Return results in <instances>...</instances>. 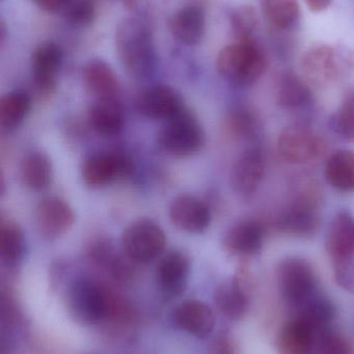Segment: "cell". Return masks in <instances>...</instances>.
Returning a JSON list of instances; mask_svg holds the SVG:
<instances>
[{"mask_svg": "<svg viewBox=\"0 0 354 354\" xmlns=\"http://www.w3.org/2000/svg\"><path fill=\"white\" fill-rule=\"evenodd\" d=\"M116 45L127 72L136 79L147 78L155 71L157 56L151 30L139 19L123 20L116 29Z\"/></svg>", "mask_w": 354, "mask_h": 354, "instance_id": "obj_1", "label": "cell"}, {"mask_svg": "<svg viewBox=\"0 0 354 354\" xmlns=\"http://www.w3.org/2000/svg\"><path fill=\"white\" fill-rule=\"evenodd\" d=\"M218 73L239 87L255 84L265 72L266 58L253 41H236L224 47L216 60Z\"/></svg>", "mask_w": 354, "mask_h": 354, "instance_id": "obj_2", "label": "cell"}, {"mask_svg": "<svg viewBox=\"0 0 354 354\" xmlns=\"http://www.w3.org/2000/svg\"><path fill=\"white\" fill-rule=\"evenodd\" d=\"M321 195L317 185L308 181L301 185L293 199L285 209L278 214L274 222V228L291 236L312 237L320 227L318 214Z\"/></svg>", "mask_w": 354, "mask_h": 354, "instance_id": "obj_3", "label": "cell"}, {"mask_svg": "<svg viewBox=\"0 0 354 354\" xmlns=\"http://www.w3.org/2000/svg\"><path fill=\"white\" fill-rule=\"evenodd\" d=\"M278 282L283 299L294 310L319 293L317 274L313 266L305 258L297 256L280 262Z\"/></svg>", "mask_w": 354, "mask_h": 354, "instance_id": "obj_4", "label": "cell"}, {"mask_svg": "<svg viewBox=\"0 0 354 354\" xmlns=\"http://www.w3.org/2000/svg\"><path fill=\"white\" fill-rule=\"evenodd\" d=\"M158 145L172 157H191L203 149L205 133L197 118L184 110L166 122L158 135Z\"/></svg>", "mask_w": 354, "mask_h": 354, "instance_id": "obj_5", "label": "cell"}, {"mask_svg": "<svg viewBox=\"0 0 354 354\" xmlns=\"http://www.w3.org/2000/svg\"><path fill=\"white\" fill-rule=\"evenodd\" d=\"M351 57L330 46L312 48L303 55L301 70L306 79L318 87H328L338 82L351 71Z\"/></svg>", "mask_w": 354, "mask_h": 354, "instance_id": "obj_6", "label": "cell"}, {"mask_svg": "<svg viewBox=\"0 0 354 354\" xmlns=\"http://www.w3.org/2000/svg\"><path fill=\"white\" fill-rule=\"evenodd\" d=\"M121 243L125 256L130 261L147 263L161 255L166 249V236L159 225L141 220L127 227Z\"/></svg>", "mask_w": 354, "mask_h": 354, "instance_id": "obj_7", "label": "cell"}, {"mask_svg": "<svg viewBox=\"0 0 354 354\" xmlns=\"http://www.w3.org/2000/svg\"><path fill=\"white\" fill-rule=\"evenodd\" d=\"M281 157L290 164L303 165L319 159L326 153V145L319 135L303 124L287 127L278 139Z\"/></svg>", "mask_w": 354, "mask_h": 354, "instance_id": "obj_8", "label": "cell"}, {"mask_svg": "<svg viewBox=\"0 0 354 354\" xmlns=\"http://www.w3.org/2000/svg\"><path fill=\"white\" fill-rule=\"evenodd\" d=\"M69 306L77 320L83 324H98L106 317L110 308L107 291L94 281L82 279L73 285Z\"/></svg>", "mask_w": 354, "mask_h": 354, "instance_id": "obj_9", "label": "cell"}, {"mask_svg": "<svg viewBox=\"0 0 354 354\" xmlns=\"http://www.w3.org/2000/svg\"><path fill=\"white\" fill-rule=\"evenodd\" d=\"M132 170V162L126 153L105 151L89 156L83 163L81 174L87 185L100 187L130 176Z\"/></svg>", "mask_w": 354, "mask_h": 354, "instance_id": "obj_10", "label": "cell"}, {"mask_svg": "<svg viewBox=\"0 0 354 354\" xmlns=\"http://www.w3.org/2000/svg\"><path fill=\"white\" fill-rule=\"evenodd\" d=\"M251 274L245 268L220 284L214 292V301L220 313L231 320L242 319L251 305Z\"/></svg>", "mask_w": 354, "mask_h": 354, "instance_id": "obj_11", "label": "cell"}, {"mask_svg": "<svg viewBox=\"0 0 354 354\" xmlns=\"http://www.w3.org/2000/svg\"><path fill=\"white\" fill-rule=\"evenodd\" d=\"M35 218L42 236L55 239L68 232L74 224L75 214L64 200L48 197L37 204Z\"/></svg>", "mask_w": 354, "mask_h": 354, "instance_id": "obj_12", "label": "cell"}, {"mask_svg": "<svg viewBox=\"0 0 354 354\" xmlns=\"http://www.w3.org/2000/svg\"><path fill=\"white\" fill-rule=\"evenodd\" d=\"M137 109L145 118L168 122L185 108L182 97L174 88L168 85H154L141 93Z\"/></svg>", "mask_w": 354, "mask_h": 354, "instance_id": "obj_13", "label": "cell"}, {"mask_svg": "<svg viewBox=\"0 0 354 354\" xmlns=\"http://www.w3.org/2000/svg\"><path fill=\"white\" fill-rule=\"evenodd\" d=\"M265 172L263 151L258 147L247 149L233 166L230 176L232 189L242 197H249L257 192Z\"/></svg>", "mask_w": 354, "mask_h": 354, "instance_id": "obj_14", "label": "cell"}, {"mask_svg": "<svg viewBox=\"0 0 354 354\" xmlns=\"http://www.w3.org/2000/svg\"><path fill=\"white\" fill-rule=\"evenodd\" d=\"M170 218L175 227L188 233H202L211 222L209 206L193 195H180L170 206Z\"/></svg>", "mask_w": 354, "mask_h": 354, "instance_id": "obj_15", "label": "cell"}, {"mask_svg": "<svg viewBox=\"0 0 354 354\" xmlns=\"http://www.w3.org/2000/svg\"><path fill=\"white\" fill-rule=\"evenodd\" d=\"M62 64V51L56 44L44 43L33 51V81L39 93L49 95L55 89Z\"/></svg>", "mask_w": 354, "mask_h": 354, "instance_id": "obj_16", "label": "cell"}, {"mask_svg": "<svg viewBox=\"0 0 354 354\" xmlns=\"http://www.w3.org/2000/svg\"><path fill=\"white\" fill-rule=\"evenodd\" d=\"M326 251L334 262L354 260V216L342 210L333 218L326 239Z\"/></svg>", "mask_w": 354, "mask_h": 354, "instance_id": "obj_17", "label": "cell"}, {"mask_svg": "<svg viewBox=\"0 0 354 354\" xmlns=\"http://www.w3.org/2000/svg\"><path fill=\"white\" fill-rule=\"evenodd\" d=\"M189 268L188 257L181 252H170L160 260L156 270V280L163 295L176 297L184 291Z\"/></svg>", "mask_w": 354, "mask_h": 354, "instance_id": "obj_18", "label": "cell"}, {"mask_svg": "<svg viewBox=\"0 0 354 354\" xmlns=\"http://www.w3.org/2000/svg\"><path fill=\"white\" fill-rule=\"evenodd\" d=\"M177 324L195 338L205 339L213 332L215 315L213 310L201 301H186L175 312Z\"/></svg>", "mask_w": 354, "mask_h": 354, "instance_id": "obj_19", "label": "cell"}, {"mask_svg": "<svg viewBox=\"0 0 354 354\" xmlns=\"http://www.w3.org/2000/svg\"><path fill=\"white\" fill-rule=\"evenodd\" d=\"M265 230L258 221L247 220L237 223L227 232L224 245L234 255L251 256L263 247Z\"/></svg>", "mask_w": 354, "mask_h": 354, "instance_id": "obj_20", "label": "cell"}, {"mask_svg": "<svg viewBox=\"0 0 354 354\" xmlns=\"http://www.w3.org/2000/svg\"><path fill=\"white\" fill-rule=\"evenodd\" d=\"M318 335L293 317L284 324L278 337V354H314Z\"/></svg>", "mask_w": 354, "mask_h": 354, "instance_id": "obj_21", "label": "cell"}, {"mask_svg": "<svg viewBox=\"0 0 354 354\" xmlns=\"http://www.w3.org/2000/svg\"><path fill=\"white\" fill-rule=\"evenodd\" d=\"M83 83L89 93L100 99H114L120 93V82L114 70L102 60H91L82 72Z\"/></svg>", "mask_w": 354, "mask_h": 354, "instance_id": "obj_22", "label": "cell"}, {"mask_svg": "<svg viewBox=\"0 0 354 354\" xmlns=\"http://www.w3.org/2000/svg\"><path fill=\"white\" fill-rule=\"evenodd\" d=\"M87 122L97 134L114 136L122 130L124 114L114 99H100L89 108Z\"/></svg>", "mask_w": 354, "mask_h": 354, "instance_id": "obj_23", "label": "cell"}, {"mask_svg": "<svg viewBox=\"0 0 354 354\" xmlns=\"http://www.w3.org/2000/svg\"><path fill=\"white\" fill-rule=\"evenodd\" d=\"M205 14L197 6L181 8L172 18L170 27L175 37L185 45L199 44L205 33Z\"/></svg>", "mask_w": 354, "mask_h": 354, "instance_id": "obj_24", "label": "cell"}, {"mask_svg": "<svg viewBox=\"0 0 354 354\" xmlns=\"http://www.w3.org/2000/svg\"><path fill=\"white\" fill-rule=\"evenodd\" d=\"M335 315L336 308L334 304L319 292L299 309L295 310L294 317L307 324L319 336L330 330Z\"/></svg>", "mask_w": 354, "mask_h": 354, "instance_id": "obj_25", "label": "cell"}, {"mask_svg": "<svg viewBox=\"0 0 354 354\" xmlns=\"http://www.w3.org/2000/svg\"><path fill=\"white\" fill-rule=\"evenodd\" d=\"M311 89L307 83L293 73H287L281 78L276 91V102L282 109L299 111L311 105Z\"/></svg>", "mask_w": 354, "mask_h": 354, "instance_id": "obj_26", "label": "cell"}, {"mask_svg": "<svg viewBox=\"0 0 354 354\" xmlns=\"http://www.w3.org/2000/svg\"><path fill=\"white\" fill-rule=\"evenodd\" d=\"M326 181L337 191H354V151L340 149L335 151L326 162L324 170Z\"/></svg>", "mask_w": 354, "mask_h": 354, "instance_id": "obj_27", "label": "cell"}, {"mask_svg": "<svg viewBox=\"0 0 354 354\" xmlns=\"http://www.w3.org/2000/svg\"><path fill=\"white\" fill-rule=\"evenodd\" d=\"M20 174L23 183L27 187L33 191H43L51 183V162L44 153H29L21 164Z\"/></svg>", "mask_w": 354, "mask_h": 354, "instance_id": "obj_28", "label": "cell"}, {"mask_svg": "<svg viewBox=\"0 0 354 354\" xmlns=\"http://www.w3.org/2000/svg\"><path fill=\"white\" fill-rule=\"evenodd\" d=\"M31 100L24 91L6 93L0 101V126L4 131L18 128L28 115Z\"/></svg>", "mask_w": 354, "mask_h": 354, "instance_id": "obj_29", "label": "cell"}, {"mask_svg": "<svg viewBox=\"0 0 354 354\" xmlns=\"http://www.w3.org/2000/svg\"><path fill=\"white\" fill-rule=\"evenodd\" d=\"M261 8L266 22L280 30L292 27L299 17L297 0H261Z\"/></svg>", "mask_w": 354, "mask_h": 354, "instance_id": "obj_30", "label": "cell"}, {"mask_svg": "<svg viewBox=\"0 0 354 354\" xmlns=\"http://www.w3.org/2000/svg\"><path fill=\"white\" fill-rule=\"evenodd\" d=\"M24 251V239L21 229L15 223L3 222L0 228V255L8 266L16 264Z\"/></svg>", "mask_w": 354, "mask_h": 354, "instance_id": "obj_31", "label": "cell"}, {"mask_svg": "<svg viewBox=\"0 0 354 354\" xmlns=\"http://www.w3.org/2000/svg\"><path fill=\"white\" fill-rule=\"evenodd\" d=\"M229 128L233 134L245 140H255L259 138L260 127L257 116L247 108H237L229 116Z\"/></svg>", "mask_w": 354, "mask_h": 354, "instance_id": "obj_32", "label": "cell"}, {"mask_svg": "<svg viewBox=\"0 0 354 354\" xmlns=\"http://www.w3.org/2000/svg\"><path fill=\"white\" fill-rule=\"evenodd\" d=\"M233 32L237 41H251L258 26V15L251 6H240L231 17Z\"/></svg>", "mask_w": 354, "mask_h": 354, "instance_id": "obj_33", "label": "cell"}, {"mask_svg": "<svg viewBox=\"0 0 354 354\" xmlns=\"http://www.w3.org/2000/svg\"><path fill=\"white\" fill-rule=\"evenodd\" d=\"M333 130L347 140L354 141V93H349L332 120Z\"/></svg>", "mask_w": 354, "mask_h": 354, "instance_id": "obj_34", "label": "cell"}, {"mask_svg": "<svg viewBox=\"0 0 354 354\" xmlns=\"http://www.w3.org/2000/svg\"><path fill=\"white\" fill-rule=\"evenodd\" d=\"M62 15L73 26H89L95 19V4L93 0H71Z\"/></svg>", "mask_w": 354, "mask_h": 354, "instance_id": "obj_35", "label": "cell"}, {"mask_svg": "<svg viewBox=\"0 0 354 354\" xmlns=\"http://www.w3.org/2000/svg\"><path fill=\"white\" fill-rule=\"evenodd\" d=\"M314 354H353V345L342 335L328 330L318 336Z\"/></svg>", "mask_w": 354, "mask_h": 354, "instance_id": "obj_36", "label": "cell"}, {"mask_svg": "<svg viewBox=\"0 0 354 354\" xmlns=\"http://www.w3.org/2000/svg\"><path fill=\"white\" fill-rule=\"evenodd\" d=\"M334 276L337 284L348 291L354 293V260L353 261L334 262Z\"/></svg>", "mask_w": 354, "mask_h": 354, "instance_id": "obj_37", "label": "cell"}, {"mask_svg": "<svg viewBox=\"0 0 354 354\" xmlns=\"http://www.w3.org/2000/svg\"><path fill=\"white\" fill-rule=\"evenodd\" d=\"M210 354H239L238 346L232 335L222 332L214 339Z\"/></svg>", "mask_w": 354, "mask_h": 354, "instance_id": "obj_38", "label": "cell"}, {"mask_svg": "<svg viewBox=\"0 0 354 354\" xmlns=\"http://www.w3.org/2000/svg\"><path fill=\"white\" fill-rule=\"evenodd\" d=\"M71 0H35L37 6L48 12H64Z\"/></svg>", "mask_w": 354, "mask_h": 354, "instance_id": "obj_39", "label": "cell"}, {"mask_svg": "<svg viewBox=\"0 0 354 354\" xmlns=\"http://www.w3.org/2000/svg\"><path fill=\"white\" fill-rule=\"evenodd\" d=\"M306 3L308 4L310 10L314 12H322L330 6L332 0H306Z\"/></svg>", "mask_w": 354, "mask_h": 354, "instance_id": "obj_40", "label": "cell"}, {"mask_svg": "<svg viewBox=\"0 0 354 354\" xmlns=\"http://www.w3.org/2000/svg\"><path fill=\"white\" fill-rule=\"evenodd\" d=\"M125 6L128 8H133L135 6H136L137 0H123Z\"/></svg>", "mask_w": 354, "mask_h": 354, "instance_id": "obj_41", "label": "cell"}]
</instances>
